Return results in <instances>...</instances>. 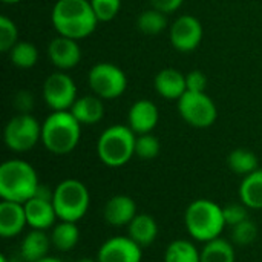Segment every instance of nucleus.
Listing matches in <instances>:
<instances>
[{
	"mask_svg": "<svg viewBox=\"0 0 262 262\" xmlns=\"http://www.w3.org/2000/svg\"><path fill=\"white\" fill-rule=\"evenodd\" d=\"M51 20L58 35L74 40L89 37L98 25L89 0H57Z\"/></svg>",
	"mask_w": 262,
	"mask_h": 262,
	"instance_id": "obj_1",
	"label": "nucleus"
},
{
	"mask_svg": "<svg viewBox=\"0 0 262 262\" xmlns=\"http://www.w3.org/2000/svg\"><path fill=\"white\" fill-rule=\"evenodd\" d=\"M80 137L81 124L71 111H52L41 123V143L54 155L71 154Z\"/></svg>",
	"mask_w": 262,
	"mask_h": 262,
	"instance_id": "obj_2",
	"label": "nucleus"
},
{
	"mask_svg": "<svg viewBox=\"0 0 262 262\" xmlns=\"http://www.w3.org/2000/svg\"><path fill=\"white\" fill-rule=\"evenodd\" d=\"M184 226L192 239L198 243H209L221 238L226 221L223 207L212 200H195L184 212Z\"/></svg>",
	"mask_w": 262,
	"mask_h": 262,
	"instance_id": "obj_3",
	"label": "nucleus"
},
{
	"mask_svg": "<svg viewBox=\"0 0 262 262\" xmlns=\"http://www.w3.org/2000/svg\"><path fill=\"white\" fill-rule=\"evenodd\" d=\"M40 187L35 169L23 160H8L0 164V196L5 201L25 204Z\"/></svg>",
	"mask_w": 262,
	"mask_h": 262,
	"instance_id": "obj_4",
	"label": "nucleus"
},
{
	"mask_svg": "<svg viewBox=\"0 0 262 262\" xmlns=\"http://www.w3.org/2000/svg\"><path fill=\"white\" fill-rule=\"evenodd\" d=\"M135 134L129 126L114 124L101 132L97 141L100 161L107 167H121L135 155Z\"/></svg>",
	"mask_w": 262,
	"mask_h": 262,
	"instance_id": "obj_5",
	"label": "nucleus"
},
{
	"mask_svg": "<svg viewBox=\"0 0 262 262\" xmlns=\"http://www.w3.org/2000/svg\"><path fill=\"white\" fill-rule=\"evenodd\" d=\"M52 204L60 221L78 223L89 210L91 195L84 183L75 178H68L55 186Z\"/></svg>",
	"mask_w": 262,
	"mask_h": 262,
	"instance_id": "obj_6",
	"label": "nucleus"
},
{
	"mask_svg": "<svg viewBox=\"0 0 262 262\" xmlns=\"http://www.w3.org/2000/svg\"><path fill=\"white\" fill-rule=\"evenodd\" d=\"M3 140L12 152H28L41 141V124L29 114L21 112L12 117L3 130Z\"/></svg>",
	"mask_w": 262,
	"mask_h": 262,
	"instance_id": "obj_7",
	"label": "nucleus"
},
{
	"mask_svg": "<svg viewBox=\"0 0 262 262\" xmlns=\"http://www.w3.org/2000/svg\"><path fill=\"white\" fill-rule=\"evenodd\" d=\"M178 112L189 126L196 129L210 127L218 117L216 106L206 92L187 91L178 100Z\"/></svg>",
	"mask_w": 262,
	"mask_h": 262,
	"instance_id": "obj_8",
	"label": "nucleus"
},
{
	"mask_svg": "<svg viewBox=\"0 0 262 262\" xmlns=\"http://www.w3.org/2000/svg\"><path fill=\"white\" fill-rule=\"evenodd\" d=\"M88 81L94 94L101 100L118 98L127 88V78L123 69L106 61L97 63L91 68Z\"/></svg>",
	"mask_w": 262,
	"mask_h": 262,
	"instance_id": "obj_9",
	"label": "nucleus"
},
{
	"mask_svg": "<svg viewBox=\"0 0 262 262\" xmlns=\"http://www.w3.org/2000/svg\"><path fill=\"white\" fill-rule=\"evenodd\" d=\"M43 100L52 111H71L77 100V86L63 71L52 72L43 83Z\"/></svg>",
	"mask_w": 262,
	"mask_h": 262,
	"instance_id": "obj_10",
	"label": "nucleus"
},
{
	"mask_svg": "<svg viewBox=\"0 0 262 262\" xmlns=\"http://www.w3.org/2000/svg\"><path fill=\"white\" fill-rule=\"evenodd\" d=\"M52 193L54 190H49L48 187L40 184L35 196H32L23 204L29 229L46 232L55 226V220L58 218L52 204Z\"/></svg>",
	"mask_w": 262,
	"mask_h": 262,
	"instance_id": "obj_11",
	"label": "nucleus"
},
{
	"mask_svg": "<svg viewBox=\"0 0 262 262\" xmlns=\"http://www.w3.org/2000/svg\"><path fill=\"white\" fill-rule=\"evenodd\" d=\"M203 40L201 21L189 14L180 15L170 26V43L180 52L195 51Z\"/></svg>",
	"mask_w": 262,
	"mask_h": 262,
	"instance_id": "obj_12",
	"label": "nucleus"
},
{
	"mask_svg": "<svg viewBox=\"0 0 262 262\" xmlns=\"http://www.w3.org/2000/svg\"><path fill=\"white\" fill-rule=\"evenodd\" d=\"M141 250L143 247L129 236H112L100 246L97 262H141Z\"/></svg>",
	"mask_w": 262,
	"mask_h": 262,
	"instance_id": "obj_13",
	"label": "nucleus"
},
{
	"mask_svg": "<svg viewBox=\"0 0 262 262\" xmlns=\"http://www.w3.org/2000/svg\"><path fill=\"white\" fill-rule=\"evenodd\" d=\"M78 40L58 35L52 38L48 45L49 60L60 71H69L75 68L81 60V51L77 43Z\"/></svg>",
	"mask_w": 262,
	"mask_h": 262,
	"instance_id": "obj_14",
	"label": "nucleus"
},
{
	"mask_svg": "<svg viewBox=\"0 0 262 262\" xmlns=\"http://www.w3.org/2000/svg\"><path fill=\"white\" fill-rule=\"evenodd\" d=\"M160 120L158 107L149 100H138L135 101L127 114V126L134 130L135 135L150 134Z\"/></svg>",
	"mask_w": 262,
	"mask_h": 262,
	"instance_id": "obj_15",
	"label": "nucleus"
},
{
	"mask_svg": "<svg viewBox=\"0 0 262 262\" xmlns=\"http://www.w3.org/2000/svg\"><path fill=\"white\" fill-rule=\"evenodd\" d=\"M137 213V203L127 195H115L109 198L103 209L104 221L114 227L129 226Z\"/></svg>",
	"mask_w": 262,
	"mask_h": 262,
	"instance_id": "obj_16",
	"label": "nucleus"
},
{
	"mask_svg": "<svg viewBox=\"0 0 262 262\" xmlns=\"http://www.w3.org/2000/svg\"><path fill=\"white\" fill-rule=\"evenodd\" d=\"M28 226L25 206L14 201L0 203V236L2 238H14L20 235Z\"/></svg>",
	"mask_w": 262,
	"mask_h": 262,
	"instance_id": "obj_17",
	"label": "nucleus"
},
{
	"mask_svg": "<svg viewBox=\"0 0 262 262\" xmlns=\"http://www.w3.org/2000/svg\"><path fill=\"white\" fill-rule=\"evenodd\" d=\"M155 91L166 100H180L187 92L186 75L173 68H166L155 75Z\"/></svg>",
	"mask_w": 262,
	"mask_h": 262,
	"instance_id": "obj_18",
	"label": "nucleus"
},
{
	"mask_svg": "<svg viewBox=\"0 0 262 262\" xmlns=\"http://www.w3.org/2000/svg\"><path fill=\"white\" fill-rule=\"evenodd\" d=\"M51 236L45 230L31 229L20 243V256L26 262H35L49 256Z\"/></svg>",
	"mask_w": 262,
	"mask_h": 262,
	"instance_id": "obj_19",
	"label": "nucleus"
},
{
	"mask_svg": "<svg viewBox=\"0 0 262 262\" xmlns=\"http://www.w3.org/2000/svg\"><path fill=\"white\" fill-rule=\"evenodd\" d=\"M127 236L140 247H147L154 244L158 236V224L154 216L147 213H137L127 226Z\"/></svg>",
	"mask_w": 262,
	"mask_h": 262,
	"instance_id": "obj_20",
	"label": "nucleus"
},
{
	"mask_svg": "<svg viewBox=\"0 0 262 262\" xmlns=\"http://www.w3.org/2000/svg\"><path fill=\"white\" fill-rule=\"evenodd\" d=\"M72 115L78 120L80 124L92 126L98 123L104 115V106L100 97L94 95H83L75 100L74 106L71 107Z\"/></svg>",
	"mask_w": 262,
	"mask_h": 262,
	"instance_id": "obj_21",
	"label": "nucleus"
},
{
	"mask_svg": "<svg viewBox=\"0 0 262 262\" xmlns=\"http://www.w3.org/2000/svg\"><path fill=\"white\" fill-rule=\"evenodd\" d=\"M238 193L244 206L253 210H262V169L243 178Z\"/></svg>",
	"mask_w": 262,
	"mask_h": 262,
	"instance_id": "obj_22",
	"label": "nucleus"
},
{
	"mask_svg": "<svg viewBox=\"0 0 262 262\" xmlns=\"http://www.w3.org/2000/svg\"><path fill=\"white\" fill-rule=\"evenodd\" d=\"M49 236L54 249H57L58 252H69L77 247L80 241V230L77 227V223L60 221L51 229Z\"/></svg>",
	"mask_w": 262,
	"mask_h": 262,
	"instance_id": "obj_23",
	"label": "nucleus"
},
{
	"mask_svg": "<svg viewBox=\"0 0 262 262\" xmlns=\"http://www.w3.org/2000/svg\"><path fill=\"white\" fill-rule=\"evenodd\" d=\"M236 255L233 244L227 239L216 238L204 244L201 250V262H235Z\"/></svg>",
	"mask_w": 262,
	"mask_h": 262,
	"instance_id": "obj_24",
	"label": "nucleus"
},
{
	"mask_svg": "<svg viewBox=\"0 0 262 262\" xmlns=\"http://www.w3.org/2000/svg\"><path fill=\"white\" fill-rule=\"evenodd\" d=\"M164 262H201V252L192 241L175 239L166 247Z\"/></svg>",
	"mask_w": 262,
	"mask_h": 262,
	"instance_id": "obj_25",
	"label": "nucleus"
},
{
	"mask_svg": "<svg viewBox=\"0 0 262 262\" xmlns=\"http://www.w3.org/2000/svg\"><path fill=\"white\" fill-rule=\"evenodd\" d=\"M227 166L232 172L241 177H247L252 172L258 170V157L244 147H238L232 150L227 157Z\"/></svg>",
	"mask_w": 262,
	"mask_h": 262,
	"instance_id": "obj_26",
	"label": "nucleus"
},
{
	"mask_svg": "<svg viewBox=\"0 0 262 262\" xmlns=\"http://www.w3.org/2000/svg\"><path fill=\"white\" fill-rule=\"evenodd\" d=\"M8 54L11 63L20 69H29L38 60V51L31 41H17Z\"/></svg>",
	"mask_w": 262,
	"mask_h": 262,
	"instance_id": "obj_27",
	"label": "nucleus"
},
{
	"mask_svg": "<svg viewBox=\"0 0 262 262\" xmlns=\"http://www.w3.org/2000/svg\"><path fill=\"white\" fill-rule=\"evenodd\" d=\"M137 26L146 35H157L167 28V18H166L164 12L152 8V9L143 11L138 15Z\"/></svg>",
	"mask_w": 262,
	"mask_h": 262,
	"instance_id": "obj_28",
	"label": "nucleus"
},
{
	"mask_svg": "<svg viewBox=\"0 0 262 262\" xmlns=\"http://www.w3.org/2000/svg\"><path fill=\"white\" fill-rule=\"evenodd\" d=\"M161 150L160 140L150 134H143L138 135L135 140V155L141 160H154L158 157Z\"/></svg>",
	"mask_w": 262,
	"mask_h": 262,
	"instance_id": "obj_29",
	"label": "nucleus"
},
{
	"mask_svg": "<svg viewBox=\"0 0 262 262\" xmlns=\"http://www.w3.org/2000/svg\"><path fill=\"white\" fill-rule=\"evenodd\" d=\"M258 226L250 218L232 227V243L236 246H250L258 238Z\"/></svg>",
	"mask_w": 262,
	"mask_h": 262,
	"instance_id": "obj_30",
	"label": "nucleus"
},
{
	"mask_svg": "<svg viewBox=\"0 0 262 262\" xmlns=\"http://www.w3.org/2000/svg\"><path fill=\"white\" fill-rule=\"evenodd\" d=\"M17 41H18V29L15 23L11 18L2 15L0 17V51L9 52Z\"/></svg>",
	"mask_w": 262,
	"mask_h": 262,
	"instance_id": "obj_31",
	"label": "nucleus"
},
{
	"mask_svg": "<svg viewBox=\"0 0 262 262\" xmlns=\"http://www.w3.org/2000/svg\"><path fill=\"white\" fill-rule=\"evenodd\" d=\"M98 21H111L121 8V0H89Z\"/></svg>",
	"mask_w": 262,
	"mask_h": 262,
	"instance_id": "obj_32",
	"label": "nucleus"
},
{
	"mask_svg": "<svg viewBox=\"0 0 262 262\" xmlns=\"http://www.w3.org/2000/svg\"><path fill=\"white\" fill-rule=\"evenodd\" d=\"M223 213H224L226 226L229 227H235L241 224L243 221L249 220V207L244 206L243 203H232V204L224 206Z\"/></svg>",
	"mask_w": 262,
	"mask_h": 262,
	"instance_id": "obj_33",
	"label": "nucleus"
},
{
	"mask_svg": "<svg viewBox=\"0 0 262 262\" xmlns=\"http://www.w3.org/2000/svg\"><path fill=\"white\" fill-rule=\"evenodd\" d=\"M186 84L190 92H206L207 77L203 71H190L186 75Z\"/></svg>",
	"mask_w": 262,
	"mask_h": 262,
	"instance_id": "obj_34",
	"label": "nucleus"
},
{
	"mask_svg": "<svg viewBox=\"0 0 262 262\" xmlns=\"http://www.w3.org/2000/svg\"><path fill=\"white\" fill-rule=\"evenodd\" d=\"M183 2L184 0H150V5L152 8L164 14H170V12H175L183 5Z\"/></svg>",
	"mask_w": 262,
	"mask_h": 262,
	"instance_id": "obj_35",
	"label": "nucleus"
},
{
	"mask_svg": "<svg viewBox=\"0 0 262 262\" xmlns=\"http://www.w3.org/2000/svg\"><path fill=\"white\" fill-rule=\"evenodd\" d=\"M35 262H63L60 258H55V256H46V258H43V259H40V261H35Z\"/></svg>",
	"mask_w": 262,
	"mask_h": 262,
	"instance_id": "obj_36",
	"label": "nucleus"
},
{
	"mask_svg": "<svg viewBox=\"0 0 262 262\" xmlns=\"http://www.w3.org/2000/svg\"><path fill=\"white\" fill-rule=\"evenodd\" d=\"M3 3H6V5H17V3H20L21 0H2Z\"/></svg>",
	"mask_w": 262,
	"mask_h": 262,
	"instance_id": "obj_37",
	"label": "nucleus"
},
{
	"mask_svg": "<svg viewBox=\"0 0 262 262\" xmlns=\"http://www.w3.org/2000/svg\"><path fill=\"white\" fill-rule=\"evenodd\" d=\"M77 262H97V259H91V258H81V259H78Z\"/></svg>",
	"mask_w": 262,
	"mask_h": 262,
	"instance_id": "obj_38",
	"label": "nucleus"
},
{
	"mask_svg": "<svg viewBox=\"0 0 262 262\" xmlns=\"http://www.w3.org/2000/svg\"><path fill=\"white\" fill-rule=\"evenodd\" d=\"M0 262H9V259H8L5 255H2V256H0Z\"/></svg>",
	"mask_w": 262,
	"mask_h": 262,
	"instance_id": "obj_39",
	"label": "nucleus"
}]
</instances>
